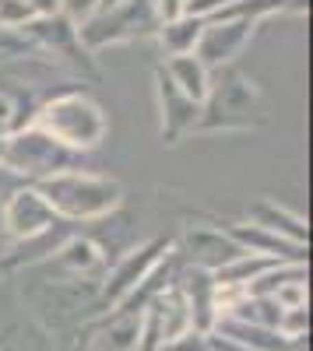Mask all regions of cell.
I'll use <instances>...</instances> for the list:
<instances>
[{
    "label": "cell",
    "instance_id": "cell-12",
    "mask_svg": "<svg viewBox=\"0 0 313 351\" xmlns=\"http://www.w3.org/2000/svg\"><path fill=\"white\" fill-rule=\"evenodd\" d=\"M187 253L197 263V271H208V274L243 256V250L225 236V228H187Z\"/></svg>",
    "mask_w": 313,
    "mask_h": 351
},
{
    "label": "cell",
    "instance_id": "cell-5",
    "mask_svg": "<svg viewBox=\"0 0 313 351\" xmlns=\"http://www.w3.org/2000/svg\"><path fill=\"white\" fill-rule=\"evenodd\" d=\"M0 162L18 169V172L36 176V180H49V176L71 169L74 152L64 148V144H56L39 127H32V130H25L18 137H8L4 144H0Z\"/></svg>",
    "mask_w": 313,
    "mask_h": 351
},
{
    "label": "cell",
    "instance_id": "cell-8",
    "mask_svg": "<svg viewBox=\"0 0 313 351\" xmlns=\"http://www.w3.org/2000/svg\"><path fill=\"white\" fill-rule=\"evenodd\" d=\"M155 92H159V106H162V141L176 144L183 134L197 130V120H201V102L187 99L180 88L165 77V71H155Z\"/></svg>",
    "mask_w": 313,
    "mask_h": 351
},
{
    "label": "cell",
    "instance_id": "cell-15",
    "mask_svg": "<svg viewBox=\"0 0 313 351\" xmlns=\"http://www.w3.org/2000/svg\"><path fill=\"white\" fill-rule=\"evenodd\" d=\"M201 28H205V18L180 14L173 21H162L159 36H162V46L169 49V56H180V53H194L197 39H201Z\"/></svg>",
    "mask_w": 313,
    "mask_h": 351
},
{
    "label": "cell",
    "instance_id": "cell-2",
    "mask_svg": "<svg viewBox=\"0 0 313 351\" xmlns=\"http://www.w3.org/2000/svg\"><path fill=\"white\" fill-rule=\"evenodd\" d=\"M36 127L71 152L95 148L106 134L102 109L81 92H67V95H56L53 102H46L43 112L36 116Z\"/></svg>",
    "mask_w": 313,
    "mask_h": 351
},
{
    "label": "cell",
    "instance_id": "cell-14",
    "mask_svg": "<svg viewBox=\"0 0 313 351\" xmlns=\"http://www.w3.org/2000/svg\"><path fill=\"white\" fill-rule=\"evenodd\" d=\"M250 221L257 228L275 232V236H281V239H289V243L306 246V221L299 215L286 211V208H278V204H271V200H257V204H253V208H250Z\"/></svg>",
    "mask_w": 313,
    "mask_h": 351
},
{
    "label": "cell",
    "instance_id": "cell-6",
    "mask_svg": "<svg viewBox=\"0 0 313 351\" xmlns=\"http://www.w3.org/2000/svg\"><path fill=\"white\" fill-rule=\"evenodd\" d=\"M253 25L257 21H250V18H225V21L205 18V28H201V39H197V46H194V56L205 64L208 74L229 67L243 53V46L250 43Z\"/></svg>",
    "mask_w": 313,
    "mask_h": 351
},
{
    "label": "cell",
    "instance_id": "cell-7",
    "mask_svg": "<svg viewBox=\"0 0 313 351\" xmlns=\"http://www.w3.org/2000/svg\"><path fill=\"white\" fill-rule=\"evenodd\" d=\"M162 250H169V243H162V239H155V243H145L141 250H134V253H124L120 260H117V267L109 271V278H106V285L99 288V302L102 306H113V302H124L130 291L145 281L148 274H152V267L162 260Z\"/></svg>",
    "mask_w": 313,
    "mask_h": 351
},
{
    "label": "cell",
    "instance_id": "cell-4",
    "mask_svg": "<svg viewBox=\"0 0 313 351\" xmlns=\"http://www.w3.org/2000/svg\"><path fill=\"white\" fill-rule=\"evenodd\" d=\"M261 92L243 74H225L218 84H208V95L201 102L197 130H233L261 123Z\"/></svg>",
    "mask_w": 313,
    "mask_h": 351
},
{
    "label": "cell",
    "instance_id": "cell-20",
    "mask_svg": "<svg viewBox=\"0 0 313 351\" xmlns=\"http://www.w3.org/2000/svg\"><path fill=\"white\" fill-rule=\"evenodd\" d=\"M14 4L28 8L36 18H49V14H60V0H14Z\"/></svg>",
    "mask_w": 313,
    "mask_h": 351
},
{
    "label": "cell",
    "instance_id": "cell-13",
    "mask_svg": "<svg viewBox=\"0 0 313 351\" xmlns=\"http://www.w3.org/2000/svg\"><path fill=\"white\" fill-rule=\"evenodd\" d=\"M165 77L173 81L180 92L187 95V99H194V102H205V95H208V84H211V74L205 71V64L197 60L194 53H180V56H169L165 60Z\"/></svg>",
    "mask_w": 313,
    "mask_h": 351
},
{
    "label": "cell",
    "instance_id": "cell-1",
    "mask_svg": "<svg viewBox=\"0 0 313 351\" xmlns=\"http://www.w3.org/2000/svg\"><path fill=\"white\" fill-rule=\"evenodd\" d=\"M36 190L60 221H95L113 215L124 200V186L117 180H102L92 172H56L49 180H39Z\"/></svg>",
    "mask_w": 313,
    "mask_h": 351
},
{
    "label": "cell",
    "instance_id": "cell-22",
    "mask_svg": "<svg viewBox=\"0 0 313 351\" xmlns=\"http://www.w3.org/2000/svg\"><path fill=\"white\" fill-rule=\"evenodd\" d=\"M113 4H120V0H102V4H99V11H102V8H113Z\"/></svg>",
    "mask_w": 313,
    "mask_h": 351
},
{
    "label": "cell",
    "instance_id": "cell-3",
    "mask_svg": "<svg viewBox=\"0 0 313 351\" xmlns=\"http://www.w3.org/2000/svg\"><path fill=\"white\" fill-rule=\"evenodd\" d=\"M159 25L162 21L155 11V0H120V4L102 8L92 18H84L78 25V43L84 46V53H95L102 46H117L127 39L152 36Z\"/></svg>",
    "mask_w": 313,
    "mask_h": 351
},
{
    "label": "cell",
    "instance_id": "cell-21",
    "mask_svg": "<svg viewBox=\"0 0 313 351\" xmlns=\"http://www.w3.org/2000/svg\"><path fill=\"white\" fill-rule=\"evenodd\" d=\"M205 337H208V351H246L243 344H236L233 337H225V334H218V330H208Z\"/></svg>",
    "mask_w": 313,
    "mask_h": 351
},
{
    "label": "cell",
    "instance_id": "cell-19",
    "mask_svg": "<svg viewBox=\"0 0 313 351\" xmlns=\"http://www.w3.org/2000/svg\"><path fill=\"white\" fill-rule=\"evenodd\" d=\"M28 49V39L21 32H11V28L0 25V56H11V53H25Z\"/></svg>",
    "mask_w": 313,
    "mask_h": 351
},
{
    "label": "cell",
    "instance_id": "cell-18",
    "mask_svg": "<svg viewBox=\"0 0 313 351\" xmlns=\"http://www.w3.org/2000/svg\"><path fill=\"white\" fill-rule=\"evenodd\" d=\"M159 351H208V337L201 330H187V334H180L176 341H169Z\"/></svg>",
    "mask_w": 313,
    "mask_h": 351
},
{
    "label": "cell",
    "instance_id": "cell-9",
    "mask_svg": "<svg viewBox=\"0 0 313 351\" xmlns=\"http://www.w3.org/2000/svg\"><path fill=\"white\" fill-rule=\"evenodd\" d=\"M4 221H8V232L14 239H36V236H43V232H49L60 218L49 211V204L39 197L36 186H28V190H18L8 200Z\"/></svg>",
    "mask_w": 313,
    "mask_h": 351
},
{
    "label": "cell",
    "instance_id": "cell-10",
    "mask_svg": "<svg viewBox=\"0 0 313 351\" xmlns=\"http://www.w3.org/2000/svg\"><path fill=\"white\" fill-rule=\"evenodd\" d=\"M225 236L243 253H253V256H268L278 263H303L306 260V246L289 243V239H281V236H275L268 228H257V225H225Z\"/></svg>",
    "mask_w": 313,
    "mask_h": 351
},
{
    "label": "cell",
    "instance_id": "cell-17",
    "mask_svg": "<svg viewBox=\"0 0 313 351\" xmlns=\"http://www.w3.org/2000/svg\"><path fill=\"white\" fill-rule=\"evenodd\" d=\"M99 4H102V0H60V14H64L67 21L81 25L84 18H92V14L99 11Z\"/></svg>",
    "mask_w": 313,
    "mask_h": 351
},
{
    "label": "cell",
    "instance_id": "cell-16",
    "mask_svg": "<svg viewBox=\"0 0 313 351\" xmlns=\"http://www.w3.org/2000/svg\"><path fill=\"white\" fill-rule=\"evenodd\" d=\"M106 351H137L141 348V313H117L99 341Z\"/></svg>",
    "mask_w": 313,
    "mask_h": 351
},
{
    "label": "cell",
    "instance_id": "cell-11",
    "mask_svg": "<svg viewBox=\"0 0 313 351\" xmlns=\"http://www.w3.org/2000/svg\"><path fill=\"white\" fill-rule=\"evenodd\" d=\"M18 32L28 39V46H46V49H60L64 56H71L74 64H84V46L78 43V25L67 21L64 14H49V18H32L28 25H21Z\"/></svg>",
    "mask_w": 313,
    "mask_h": 351
}]
</instances>
